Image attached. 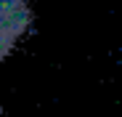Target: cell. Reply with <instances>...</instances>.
Listing matches in <instances>:
<instances>
[{"label": "cell", "mask_w": 122, "mask_h": 117, "mask_svg": "<svg viewBox=\"0 0 122 117\" xmlns=\"http://www.w3.org/2000/svg\"><path fill=\"white\" fill-rule=\"evenodd\" d=\"M32 27V0H0V64Z\"/></svg>", "instance_id": "cell-1"}]
</instances>
